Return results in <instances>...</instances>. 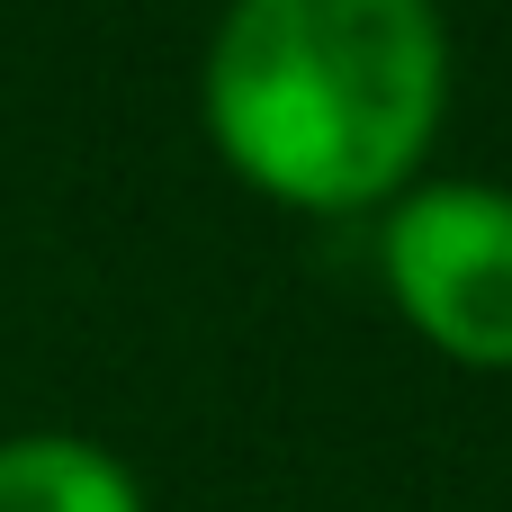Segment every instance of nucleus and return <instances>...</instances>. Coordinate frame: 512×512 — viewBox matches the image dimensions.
I'll return each instance as SVG.
<instances>
[{
	"label": "nucleus",
	"mask_w": 512,
	"mask_h": 512,
	"mask_svg": "<svg viewBox=\"0 0 512 512\" xmlns=\"http://www.w3.org/2000/svg\"><path fill=\"white\" fill-rule=\"evenodd\" d=\"M198 117L279 207H387L450 117V27L423 0H243L207 36Z\"/></svg>",
	"instance_id": "1"
},
{
	"label": "nucleus",
	"mask_w": 512,
	"mask_h": 512,
	"mask_svg": "<svg viewBox=\"0 0 512 512\" xmlns=\"http://www.w3.org/2000/svg\"><path fill=\"white\" fill-rule=\"evenodd\" d=\"M378 270L396 315L459 369H512V189L414 180L378 207Z\"/></svg>",
	"instance_id": "2"
},
{
	"label": "nucleus",
	"mask_w": 512,
	"mask_h": 512,
	"mask_svg": "<svg viewBox=\"0 0 512 512\" xmlns=\"http://www.w3.org/2000/svg\"><path fill=\"white\" fill-rule=\"evenodd\" d=\"M0 512H144V486L90 432H9L0 441Z\"/></svg>",
	"instance_id": "3"
}]
</instances>
